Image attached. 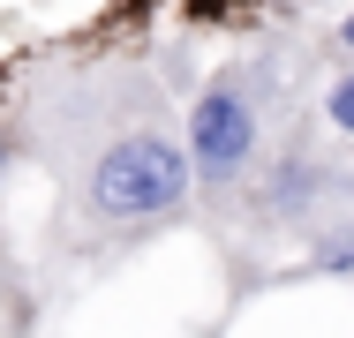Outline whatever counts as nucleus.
I'll list each match as a JSON object with an SVG mask.
<instances>
[{
    "instance_id": "1",
    "label": "nucleus",
    "mask_w": 354,
    "mask_h": 338,
    "mask_svg": "<svg viewBox=\"0 0 354 338\" xmlns=\"http://www.w3.org/2000/svg\"><path fill=\"white\" fill-rule=\"evenodd\" d=\"M15 158L53 188V264H121L196 218L181 98L143 53H53L15 83Z\"/></svg>"
},
{
    "instance_id": "2",
    "label": "nucleus",
    "mask_w": 354,
    "mask_h": 338,
    "mask_svg": "<svg viewBox=\"0 0 354 338\" xmlns=\"http://www.w3.org/2000/svg\"><path fill=\"white\" fill-rule=\"evenodd\" d=\"M294 113H301V98H294V53H286L279 38L257 46V53H241V61H226V68H212L196 83V98L181 113V143H189L196 218L212 233L234 218L241 188L257 181L264 150L279 143V128Z\"/></svg>"
},
{
    "instance_id": "3",
    "label": "nucleus",
    "mask_w": 354,
    "mask_h": 338,
    "mask_svg": "<svg viewBox=\"0 0 354 338\" xmlns=\"http://www.w3.org/2000/svg\"><path fill=\"white\" fill-rule=\"evenodd\" d=\"M354 203V166L339 158V143H324V135L309 128V113H294L279 128V143L264 150V166H257V181L241 188L234 203V218L226 226H241V233H257V241H309L332 210H347ZM218 226V233H226Z\"/></svg>"
},
{
    "instance_id": "4",
    "label": "nucleus",
    "mask_w": 354,
    "mask_h": 338,
    "mask_svg": "<svg viewBox=\"0 0 354 338\" xmlns=\"http://www.w3.org/2000/svg\"><path fill=\"white\" fill-rule=\"evenodd\" d=\"M301 248H309V278H354V203L332 210Z\"/></svg>"
},
{
    "instance_id": "5",
    "label": "nucleus",
    "mask_w": 354,
    "mask_h": 338,
    "mask_svg": "<svg viewBox=\"0 0 354 338\" xmlns=\"http://www.w3.org/2000/svg\"><path fill=\"white\" fill-rule=\"evenodd\" d=\"M317 113H324V128H332V135H347V143H354V68H339V75L324 83Z\"/></svg>"
},
{
    "instance_id": "6",
    "label": "nucleus",
    "mask_w": 354,
    "mask_h": 338,
    "mask_svg": "<svg viewBox=\"0 0 354 338\" xmlns=\"http://www.w3.org/2000/svg\"><path fill=\"white\" fill-rule=\"evenodd\" d=\"M8 166H15V128H8V113H0V188H8ZM8 248V241H0Z\"/></svg>"
},
{
    "instance_id": "7",
    "label": "nucleus",
    "mask_w": 354,
    "mask_h": 338,
    "mask_svg": "<svg viewBox=\"0 0 354 338\" xmlns=\"http://www.w3.org/2000/svg\"><path fill=\"white\" fill-rule=\"evenodd\" d=\"M15 293H23V286H15V264H8V248H0V308H15Z\"/></svg>"
},
{
    "instance_id": "8",
    "label": "nucleus",
    "mask_w": 354,
    "mask_h": 338,
    "mask_svg": "<svg viewBox=\"0 0 354 338\" xmlns=\"http://www.w3.org/2000/svg\"><path fill=\"white\" fill-rule=\"evenodd\" d=\"M339 46H347V53H354V8H347V15H339Z\"/></svg>"
},
{
    "instance_id": "9",
    "label": "nucleus",
    "mask_w": 354,
    "mask_h": 338,
    "mask_svg": "<svg viewBox=\"0 0 354 338\" xmlns=\"http://www.w3.org/2000/svg\"><path fill=\"white\" fill-rule=\"evenodd\" d=\"M347 166H354V158H347Z\"/></svg>"
}]
</instances>
